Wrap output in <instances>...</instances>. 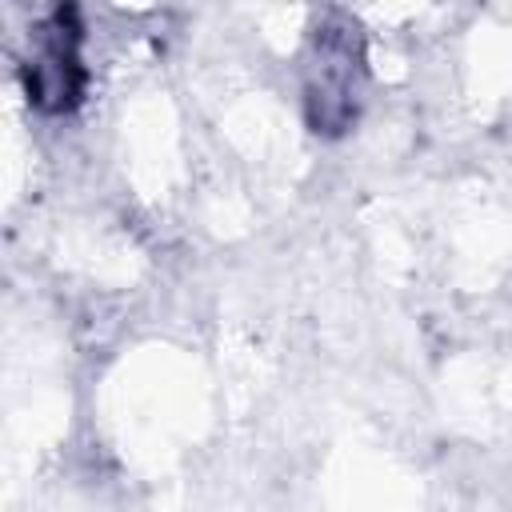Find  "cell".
<instances>
[{"label": "cell", "mask_w": 512, "mask_h": 512, "mask_svg": "<svg viewBox=\"0 0 512 512\" xmlns=\"http://www.w3.org/2000/svg\"><path fill=\"white\" fill-rule=\"evenodd\" d=\"M84 84H88V72L80 60V24H76V12L60 8L32 32L24 92L40 112L64 116L84 100Z\"/></svg>", "instance_id": "obj_2"}, {"label": "cell", "mask_w": 512, "mask_h": 512, "mask_svg": "<svg viewBox=\"0 0 512 512\" xmlns=\"http://www.w3.org/2000/svg\"><path fill=\"white\" fill-rule=\"evenodd\" d=\"M360 36L348 20L320 24L312 32L308 80H304V112L312 132H344L360 108Z\"/></svg>", "instance_id": "obj_1"}]
</instances>
